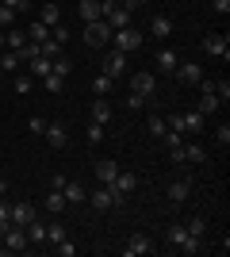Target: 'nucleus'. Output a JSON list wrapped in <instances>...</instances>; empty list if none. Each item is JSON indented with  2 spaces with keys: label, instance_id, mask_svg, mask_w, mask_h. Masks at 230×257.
<instances>
[{
  "label": "nucleus",
  "instance_id": "nucleus-1",
  "mask_svg": "<svg viewBox=\"0 0 230 257\" xmlns=\"http://www.w3.org/2000/svg\"><path fill=\"white\" fill-rule=\"evenodd\" d=\"M108 43H111V23H108V20H92V23H85V46H92V50H104Z\"/></svg>",
  "mask_w": 230,
  "mask_h": 257
},
{
  "label": "nucleus",
  "instance_id": "nucleus-2",
  "mask_svg": "<svg viewBox=\"0 0 230 257\" xmlns=\"http://www.w3.org/2000/svg\"><path fill=\"white\" fill-rule=\"evenodd\" d=\"M111 43H115V50L134 54V50H142L146 35H142V31H134V27H119V31H111Z\"/></svg>",
  "mask_w": 230,
  "mask_h": 257
},
{
  "label": "nucleus",
  "instance_id": "nucleus-3",
  "mask_svg": "<svg viewBox=\"0 0 230 257\" xmlns=\"http://www.w3.org/2000/svg\"><path fill=\"white\" fill-rule=\"evenodd\" d=\"M123 200H127V196L111 192L108 184H100V188H92V192H88V204L96 207V211H111V207H123Z\"/></svg>",
  "mask_w": 230,
  "mask_h": 257
},
{
  "label": "nucleus",
  "instance_id": "nucleus-4",
  "mask_svg": "<svg viewBox=\"0 0 230 257\" xmlns=\"http://www.w3.org/2000/svg\"><path fill=\"white\" fill-rule=\"evenodd\" d=\"M131 92H138L142 100H153V92H157V73H150V69L134 73L131 77Z\"/></svg>",
  "mask_w": 230,
  "mask_h": 257
},
{
  "label": "nucleus",
  "instance_id": "nucleus-5",
  "mask_svg": "<svg viewBox=\"0 0 230 257\" xmlns=\"http://www.w3.org/2000/svg\"><path fill=\"white\" fill-rule=\"evenodd\" d=\"M192 196V181L188 177H176V181H169V188H165V200H169V207H180Z\"/></svg>",
  "mask_w": 230,
  "mask_h": 257
},
{
  "label": "nucleus",
  "instance_id": "nucleus-6",
  "mask_svg": "<svg viewBox=\"0 0 230 257\" xmlns=\"http://www.w3.org/2000/svg\"><path fill=\"white\" fill-rule=\"evenodd\" d=\"M43 139H46V146H50V150H66V142H69V127H66V123H50V119H46Z\"/></svg>",
  "mask_w": 230,
  "mask_h": 257
},
{
  "label": "nucleus",
  "instance_id": "nucleus-7",
  "mask_svg": "<svg viewBox=\"0 0 230 257\" xmlns=\"http://www.w3.org/2000/svg\"><path fill=\"white\" fill-rule=\"evenodd\" d=\"M203 50H207L211 54V58H222V62H226V58H230V35L226 31H215V35H207V39H203Z\"/></svg>",
  "mask_w": 230,
  "mask_h": 257
},
{
  "label": "nucleus",
  "instance_id": "nucleus-8",
  "mask_svg": "<svg viewBox=\"0 0 230 257\" xmlns=\"http://www.w3.org/2000/svg\"><path fill=\"white\" fill-rule=\"evenodd\" d=\"M104 73H108V77H115V81H119V77L127 73V54H123V50H115V46H111V50L104 54Z\"/></svg>",
  "mask_w": 230,
  "mask_h": 257
},
{
  "label": "nucleus",
  "instance_id": "nucleus-9",
  "mask_svg": "<svg viewBox=\"0 0 230 257\" xmlns=\"http://www.w3.org/2000/svg\"><path fill=\"white\" fill-rule=\"evenodd\" d=\"M4 249L8 253H20V249H27V234H23V226H16V223H8V230H4Z\"/></svg>",
  "mask_w": 230,
  "mask_h": 257
},
{
  "label": "nucleus",
  "instance_id": "nucleus-10",
  "mask_svg": "<svg viewBox=\"0 0 230 257\" xmlns=\"http://www.w3.org/2000/svg\"><path fill=\"white\" fill-rule=\"evenodd\" d=\"M173 73H176V81H180V85H199V81H203V69H199V62H180Z\"/></svg>",
  "mask_w": 230,
  "mask_h": 257
},
{
  "label": "nucleus",
  "instance_id": "nucleus-11",
  "mask_svg": "<svg viewBox=\"0 0 230 257\" xmlns=\"http://www.w3.org/2000/svg\"><path fill=\"white\" fill-rule=\"evenodd\" d=\"M35 215H39V211H35V204H27V200H20V204H12V207H8V219H12L16 226H27Z\"/></svg>",
  "mask_w": 230,
  "mask_h": 257
},
{
  "label": "nucleus",
  "instance_id": "nucleus-12",
  "mask_svg": "<svg viewBox=\"0 0 230 257\" xmlns=\"http://www.w3.org/2000/svg\"><path fill=\"white\" fill-rule=\"evenodd\" d=\"M123 253L127 257H142V253H153V242L146 234H131L127 238V246H123Z\"/></svg>",
  "mask_w": 230,
  "mask_h": 257
},
{
  "label": "nucleus",
  "instance_id": "nucleus-13",
  "mask_svg": "<svg viewBox=\"0 0 230 257\" xmlns=\"http://www.w3.org/2000/svg\"><path fill=\"white\" fill-rule=\"evenodd\" d=\"M176 161H192V165H203V161H207V150H203L199 142H184V146H180V154H176Z\"/></svg>",
  "mask_w": 230,
  "mask_h": 257
},
{
  "label": "nucleus",
  "instance_id": "nucleus-14",
  "mask_svg": "<svg viewBox=\"0 0 230 257\" xmlns=\"http://www.w3.org/2000/svg\"><path fill=\"white\" fill-rule=\"evenodd\" d=\"M219 96H215V88H199V107H196V111H199V115H215V111H219Z\"/></svg>",
  "mask_w": 230,
  "mask_h": 257
},
{
  "label": "nucleus",
  "instance_id": "nucleus-15",
  "mask_svg": "<svg viewBox=\"0 0 230 257\" xmlns=\"http://www.w3.org/2000/svg\"><path fill=\"white\" fill-rule=\"evenodd\" d=\"M23 234H27V246H43L46 242V223H39V215H35L31 223L23 226Z\"/></svg>",
  "mask_w": 230,
  "mask_h": 257
},
{
  "label": "nucleus",
  "instance_id": "nucleus-16",
  "mask_svg": "<svg viewBox=\"0 0 230 257\" xmlns=\"http://www.w3.org/2000/svg\"><path fill=\"white\" fill-rule=\"evenodd\" d=\"M134 184H138V177L119 169V173H115V181H111L108 188H111V192H119V196H127V192H134Z\"/></svg>",
  "mask_w": 230,
  "mask_h": 257
},
{
  "label": "nucleus",
  "instance_id": "nucleus-17",
  "mask_svg": "<svg viewBox=\"0 0 230 257\" xmlns=\"http://www.w3.org/2000/svg\"><path fill=\"white\" fill-rule=\"evenodd\" d=\"M43 207H46V211H50V215H62V211H66V192H62V188H50V192H46V200H43Z\"/></svg>",
  "mask_w": 230,
  "mask_h": 257
},
{
  "label": "nucleus",
  "instance_id": "nucleus-18",
  "mask_svg": "<svg viewBox=\"0 0 230 257\" xmlns=\"http://www.w3.org/2000/svg\"><path fill=\"white\" fill-rule=\"evenodd\" d=\"M153 62H157V69H161V73H173L176 65H180V54L165 46V50H157V58H153Z\"/></svg>",
  "mask_w": 230,
  "mask_h": 257
},
{
  "label": "nucleus",
  "instance_id": "nucleus-19",
  "mask_svg": "<svg viewBox=\"0 0 230 257\" xmlns=\"http://www.w3.org/2000/svg\"><path fill=\"white\" fill-rule=\"evenodd\" d=\"M39 23H46V27H58V23H62V8H58L54 0H46L43 8H39Z\"/></svg>",
  "mask_w": 230,
  "mask_h": 257
},
{
  "label": "nucleus",
  "instance_id": "nucleus-20",
  "mask_svg": "<svg viewBox=\"0 0 230 257\" xmlns=\"http://www.w3.org/2000/svg\"><path fill=\"white\" fill-rule=\"evenodd\" d=\"M23 46H27V31L8 27V31H4V50H23Z\"/></svg>",
  "mask_w": 230,
  "mask_h": 257
},
{
  "label": "nucleus",
  "instance_id": "nucleus-21",
  "mask_svg": "<svg viewBox=\"0 0 230 257\" xmlns=\"http://www.w3.org/2000/svg\"><path fill=\"white\" fill-rule=\"evenodd\" d=\"M180 115H184V135H199L207 127V115H199V111H180Z\"/></svg>",
  "mask_w": 230,
  "mask_h": 257
},
{
  "label": "nucleus",
  "instance_id": "nucleus-22",
  "mask_svg": "<svg viewBox=\"0 0 230 257\" xmlns=\"http://www.w3.org/2000/svg\"><path fill=\"white\" fill-rule=\"evenodd\" d=\"M62 192H66V204H85V200H88V188H85V184H77V181H66Z\"/></svg>",
  "mask_w": 230,
  "mask_h": 257
},
{
  "label": "nucleus",
  "instance_id": "nucleus-23",
  "mask_svg": "<svg viewBox=\"0 0 230 257\" xmlns=\"http://www.w3.org/2000/svg\"><path fill=\"white\" fill-rule=\"evenodd\" d=\"M184 238H188V230H184V223H169V230H165V246H184Z\"/></svg>",
  "mask_w": 230,
  "mask_h": 257
},
{
  "label": "nucleus",
  "instance_id": "nucleus-24",
  "mask_svg": "<svg viewBox=\"0 0 230 257\" xmlns=\"http://www.w3.org/2000/svg\"><path fill=\"white\" fill-rule=\"evenodd\" d=\"M115 173H119V165H115V161H108V158L96 161V181H100V184H111V181H115Z\"/></svg>",
  "mask_w": 230,
  "mask_h": 257
},
{
  "label": "nucleus",
  "instance_id": "nucleus-25",
  "mask_svg": "<svg viewBox=\"0 0 230 257\" xmlns=\"http://www.w3.org/2000/svg\"><path fill=\"white\" fill-rule=\"evenodd\" d=\"M150 35L169 39V35H173V20H169V16H153V20H150Z\"/></svg>",
  "mask_w": 230,
  "mask_h": 257
},
{
  "label": "nucleus",
  "instance_id": "nucleus-26",
  "mask_svg": "<svg viewBox=\"0 0 230 257\" xmlns=\"http://www.w3.org/2000/svg\"><path fill=\"white\" fill-rule=\"evenodd\" d=\"M77 12H81V20H85V23L104 20V16H100V0H81V4H77Z\"/></svg>",
  "mask_w": 230,
  "mask_h": 257
},
{
  "label": "nucleus",
  "instance_id": "nucleus-27",
  "mask_svg": "<svg viewBox=\"0 0 230 257\" xmlns=\"http://www.w3.org/2000/svg\"><path fill=\"white\" fill-rule=\"evenodd\" d=\"M20 65H23L20 50H0V69H4V73H16Z\"/></svg>",
  "mask_w": 230,
  "mask_h": 257
},
{
  "label": "nucleus",
  "instance_id": "nucleus-28",
  "mask_svg": "<svg viewBox=\"0 0 230 257\" xmlns=\"http://www.w3.org/2000/svg\"><path fill=\"white\" fill-rule=\"evenodd\" d=\"M50 65H54V62H50V58H43V54H39V58H31V62H27V69H31V77H35V81H43V77L50 73Z\"/></svg>",
  "mask_w": 230,
  "mask_h": 257
},
{
  "label": "nucleus",
  "instance_id": "nucleus-29",
  "mask_svg": "<svg viewBox=\"0 0 230 257\" xmlns=\"http://www.w3.org/2000/svg\"><path fill=\"white\" fill-rule=\"evenodd\" d=\"M92 123H111V104H108L104 96L92 104Z\"/></svg>",
  "mask_w": 230,
  "mask_h": 257
},
{
  "label": "nucleus",
  "instance_id": "nucleus-30",
  "mask_svg": "<svg viewBox=\"0 0 230 257\" xmlns=\"http://www.w3.org/2000/svg\"><path fill=\"white\" fill-rule=\"evenodd\" d=\"M184 230L192 238H203V234H207V219H203V215H192V219L184 223Z\"/></svg>",
  "mask_w": 230,
  "mask_h": 257
},
{
  "label": "nucleus",
  "instance_id": "nucleus-31",
  "mask_svg": "<svg viewBox=\"0 0 230 257\" xmlns=\"http://www.w3.org/2000/svg\"><path fill=\"white\" fill-rule=\"evenodd\" d=\"M46 39H50V27H46V23H39V20H35L31 27H27V43H46Z\"/></svg>",
  "mask_w": 230,
  "mask_h": 257
},
{
  "label": "nucleus",
  "instance_id": "nucleus-32",
  "mask_svg": "<svg viewBox=\"0 0 230 257\" xmlns=\"http://www.w3.org/2000/svg\"><path fill=\"white\" fill-rule=\"evenodd\" d=\"M161 142L169 146V150H173V158H176V154H180V146H184V135H180V131H165Z\"/></svg>",
  "mask_w": 230,
  "mask_h": 257
},
{
  "label": "nucleus",
  "instance_id": "nucleus-33",
  "mask_svg": "<svg viewBox=\"0 0 230 257\" xmlns=\"http://www.w3.org/2000/svg\"><path fill=\"white\" fill-rule=\"evenodd\" d=\"M31 88H35V77L31 73H20L16 81H12V92H20V96H27Z\"/></svg>",
  "mask_w": 230,
  "mask_h": 257
},
{
  "label": "nucleus",
  "instance_id": "nucleus-34",
  "mask_svg": "<svg viewBox=\"0 0 230 257\" xmlns=\"http://www.w3.org/2000/svg\"><path fill=\"white\" fill-rule=\"evenodd\" d=\"M111 88H115V77H108L104 69H100L96 81H92V92H100V96H104V92H111Z\"/></svg>",
  "mask_w": 230,
  "mask_h": 257
},
{
  "label": "nucleus",
  "instance_id": "nucleus-35",
  "mask_svg": "<svg viewBox=\"0 0 230 257\" xmlns=\"http://www.w3.org/2000/svg\"><path fill=\"white\" fill-rule=\"evenodd\" d=\"M39 54L54 62V58H62V43H54V39H46V43H39Z\"/></svg>",
  "mask_w": 230,
  "mask_h": 257
},
{
  "label": "nucleus",
  "instance_id": "nucleus-36",
  "mask_svg": "<svg viewBox=\"0 0 230 257\" xmlns=\"http://www.w3.org/2000/svg\"><path fill=\"white\" fill-rule=\"evenodd\" d=\"M43 88H46V92H62V88H66V77L46 73V77H43Z\"/></svg>",
  "mask_w": 230,
  "mask_h": 257
},
{
  "label": "nucleus",
  "instance_id": "nucleus-37",
  "mask_svg": "<svg viewBox=\"0 0 230 257\" xmlns=\"http://www.w3.org/2000/svg\"><path fill=\"white\" fill-rule=\"evenodd\" d=\"M46 242H54V246H58V242H66V226L50 223V226H46Z\"/></svg>",
  "mask_w": 230,
  "mask_h": 257
},
{
  "label": "nucleus",
  "instance_id": "nucleus-38",
  "mask_svg": "<svg viewBox=\"0 0 230 257\" xmlns=\"http://www.w3.org/2000/svg\"><path fill=\"white\" fill-rule=\"evenodd\" d=\"M146 131H150L153 139H161V135H165V131H169V127H165V119H161V115H150V123H146Z\"/></svg>",
  "mask_w": 230,
  "mask_h": 257
},
{
  "label": "nucleus",
  "instance_id": "nucleus-39",
  "mask_svg": "<svg viewBox=\"0 0 230 257\" xmlns=\"http://www.w3.org/2000/svg\"><path fill=\"white\" fill-rule=\"evenodd\" d=\"M0 27H16V8L0 4Z\"/></svg>",
  "mask_w": 230,
  "mask_h": 257
},
{
  "label": "nucleus",
  "instance_id": "nucleus-40",
  "mask_svg": "<svg viewBox=\"0 0 230 257\" xmlns=\"http://www.w3.org/2000/svg\"><path fill=\"white\" fill-rule=\"evenodd\" d=\"M50 39L66 46V43H69V27H66V23H58V27H50Z\"/></svg>",
  "mask_w": 230,
  "mask_h": 257
},
{
  "label": "nucleus",
  "instance_id": "nucleus-41",
  "mask_svg": "<svg viewBox=\"0 0 230 257\" xmlns=\"http://www.w3.org/2000/svg\"><path fill=\"white\" fill-rule=\"evenodd\" d=\"M215 96H219V104H226V100H230V81H226V77L215 81Z\"/></svg>",
  "mask_w": 230,
  "mask_h": 257
},
{
  "label": "nucleus",
  "instance_id": "nucleus-42",
  "mask_svg": "<svg viewBox=\"0 0 230 257\" xmlns=\"http://www.w3.org/2000/svg\"><path fill=\"white\" fill-rule=\"evenodd\" d=\"M88 142H92V146L104 142V123H88Z\"/></svg>",
  "mask_w": 230,
  "mask_h": 257
},
{
  "label": "nucleus",
  "instance_id": "nucleus-43",
  "mask_svg": "<svg viewBox=\"0 0 230 257\" xmlns=\"http://www.w3.org/2000/svg\"><path fill=\"white\" fill-rule=\"evenodd\" d=\"M142 107H146V100L138 92H127V111H142Z\"/></svg>",
  "mask_w": 230,
  "mask_h": 257
},
{
  "label": "nucleus",
  "instance_id": "nucleus-44",
  "mask_svg": "<svg viewBox=\"0 0 230 257\" xmlns=\"http://www.w3.org/2000/svg\"><path fill=\"white\" fill-rule=\"evenodd\" d=\"M50 73H58V77H69V62H66V58H54V65H50Z\"/></svg>",
  "mask_w": 230,
  "mask_h": 257
},
{
  "label": "nucleus",
  "instance_id": "nucleus-45",
  "mask_svg": "<svg viewBox=\"0 0 230 257\" xmlns=\"http://www.w3.org/2000/svg\"><path fill=\"white\" fill-rule=\"evenodd\" d=\"M27 131H31V135H43V131H46V119H39V115L27 119Z\"/></svg>",
  "mask_w": 230,
  "mask_h": 257
},
{
  "label": "nucleus",
  "instance_id": "nucleus-46",
  "mask_svg": "<svg viewBox=\"0 0 230 257\" xmlns=\"http://www.w3.org/2000/svg\"><path fill=\"white\" fill-rule=\"evenodd\" d=\"M215 139H219V146H222V150L230 146V127H226V123H222V127L215 131Z\"/></svg>",
  "mask_w": 230,
  "mask_h": 257
},
{
  "label": "nucleus",
  "instance_id": "nucleus-47",
  "mask_svg": "<svg viewBox=\"0 0 230 257\" xmlns=\"http://www.w3.org/2000/svg\"><path fill=\"white\" fill-rule=\"evenodd\" d=\"M54 249H58V253H62V257H73V253H77V246H69V238H66V242H58Z\"/></svg>",
  "mask_w": 230,
  "mask_h": 257
},
{
  "label": "nucleus",
  "instance_id": "nucleus-48",
  "mask_svg": "<svg viewBox=\"0 0 230 257\" xmlns=\"http://www.w3.org/2000/svg\"><path fill=\"white\" fill-rule=\"evenodd\" d=\"M211 8L219 12V16H226V12H230V0H211Z\"/></svg>",
  "mask_w": 230,
  "mask_h": 257
},
{
  "label": "nucleus",
  "instance_id": "nucleus-49",
  "mask_svg": "<svg viewBox=\"0 0 230 257\" xmlns=\"http://www.w3.org/2000/svg\"><path fill=\"white\" fill-rule=\"evenodd\" d=\"M0 4H8V8H16V12L23 8V0H0Z\"/></svg>",
  "mask_w": 230,
  "mask_h": 257
},
{
  "label": "nucleus",
  "instance_id": "nucleus-50",
  "mask_svg": "<svg viewBox=\"0 0 230 257\" xmlns=\"http://www.w3.org/2000/svg\"><path fill=\"white\" fill-rule=\"evenodd\" d=\"M4 192H8V181H4V177H0V196H4Z\"/></svg>",
  "mask_w": 230,
  "mask_h": 257
},
{
  "label": "nucleus",
  "instance_id": "nucleus-51",
  "mask_svg": "<svg viewBox=\"0 0 230 257\" xmlns=\"http://www.w3.org/2000/svg\"><path fill=\"white\" fill-rule=\"evenodd\" d=\"M115 4H131V0H115ZM131 8H134V4H131Z\"/></svg>",
  "mask_w": 230,
  "mask_h": 257
},
{
  "label": "nucleus",
  "instance_id": "nucleus-52",
  "mask_svg": "<svg viewBox=\"0 0 230 257\" xmlns=\"http://www.w3.org/2000/svg\"><path fill=\"white\" fill-rule=\"evenodd\" d=\"M131 4H150V0H131Z\"/></svg>",
  "mask_w": 230,
  "mask_h": 257
},
{
  "label": "nucleus",
  "instance_id": "nucleus-53",
  "mask_svg": "<svg viewBox=\"0 0 230 257\" xmlns=\"http://www.w3.org/2000/svg\"><path fill=\"white\" fill-rule=\"evenodd\" d=\"M0 50H4V35H0Z\"/></svg>",
  "mask_w": 230,
  "mask_h": 257
},
{
  "label": "nucleus",
  "instance_id": "nucleus-54",
  "mask_svg": "<svg viewBox=\"0 0 230 257\" xmlns=\"http://www.w3.org/2000/svg\"><path fill=\"white\" fill-rule=\"evenodd\" d=\"M0 253H4V242H0Z\"/></svg>",
  "mask_w": 230,
  "mask_h": 257
},
{
  "label": "nucleus",
  "instance_id": "nucleus-55",
  "mask_svg": "<svg viewBox=\"0 0 230 257\" xmlns=\"http://www.w3.org/2000/svg\"><path fill=\"white\" fill-rule=\"evenodd\" d=\"M23 4H31V0H23Z\"/></svg>",
  "mask_w": 230,
  "mask_h": 257
}]
</instances>
